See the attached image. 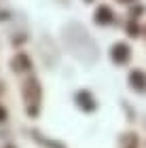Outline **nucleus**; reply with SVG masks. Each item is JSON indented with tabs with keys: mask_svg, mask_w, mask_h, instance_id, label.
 I'll list each match as a JSON object with an SVG mask.
<instances>
[{
	"mask_svg": "<svg viewBox=\"0 0 146 148\" xmlns=\"http://www.w3.org/2000/svg\"><path fill=\"white\" fill-rule=\"evenodd\" d=\"M4 119H6V112H4L2 108H0V121H4Z\"/></svg>",
	"mask_w": 146,
	"mask_h": 148,
	"instance_id": "39448f33",
	"label": "nucleus"
},
{
	"mask_svg": "<svg viewBox=\"0 0 146 148\" xmlns=\"http://www.w3.org/2000/svg\"><path fill=\"white\" fill-rule=\"evenodd\" d=\"M129 49H127V47H123V45H119L117 47V49H114V53H112V55H114V59H117V62H123V59H127V55H129V53H127Z\"/></svg>",
	"mask_w": 146,
	"mask_h": 148,
	"instance_id": "f257e3e1",
	"label": "nucleus"
},
{
	"mask_svg": "<svg viewBox=\"0 0 146 148\" xmlns=\"http://www.w3.org/2000/svg\"><path fill=\"white\" fill-rule=\"evenodd\" d=\"M97 15H99V17H97V21H102V23H104V21H110V11H108V9H102V11L97 13Z\"/></svg>",
	"mask_w": 146,
	"mask_h": 148,
	"instance_id": "20e7f679",
	"label": "nucleus"
},
{
	"mask_svg": "<svg viewBox=\"0 0 146 148\" xmlns=\"http://www.w3.org/2000/svg\"><path fill=\"white\" fill-rule=\"evenodd\" d=\"M78 99H83V102H81V106H83V108H93V102H91L89 104V95H87V93H81V95H78Z\"/></svg>",
	"mask_w": 146,
	"mask_h": 148,
	"instance_id": "7ed1b4c3",
	"label": "nucleus"
},
{
	"mask_svg": "<svg viewBox=\"0 0 146 148\" xmlns=\"http://www.w3.org/2000/svg\"><path fill=\"white\" fill-rule=\"evenodd\" d=\"M131 83H134V87L140 89V87H144V76L140 72H134V74H131Z\"/></svg>",
	"mask_w": 146,
	"mask_h": 148,
	"instance_id": "f03ea898",
	"label": "nucleus"
}]
</instances>
